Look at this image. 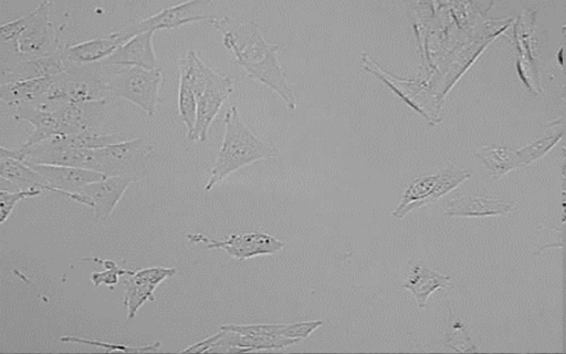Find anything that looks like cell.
<instances>
[{
	"label": "cell",
	"mask_w": 566,
	"mask_h": 354,
	"mask_svg": "<svg viewBox=\"0 0 566 354\" xmlns=\"http://www.w3.org/2000/svg\"><path fill=\"white\" fill-rule=\"evenodd\" d=\"M475 155L496 180L513 170L522 168L518 150L488 145V147L480 148Z\"/></svg>",
	"instance_id": "obj_23"
},
{
	"label": "cell",
	"mask_w": 566,
	"mask_h": 354,
	"mask_svg": "<svg viewBox=\"0 0 566 354\" xmlns=\"http://www.w3.org/2000/svg\"><path fill=\"white\" fill-rule=\"evenodd\" d=\"M209 23L223 34L224 46L233 52L248 78L264 83L278 93L290 109H296V97L288 85L286 71L277 59L280 45L268 43L253 22L244 24L228 17H214Z\"/></svg>",
	"instance_id": "obj_1"
},
{
	"label": "cell",
	"mask_w": 566,
	"mask_h": 354,
	"mask_svg": "<svg viewBox=\"0 0 566 354\" xmlns=\"http://www.w3.org/2000/svg\"><path fill=\"white\" fill-rule=\"evenodd\" d=\"M107 100L81 103H43L36 107L54 113L73 134L82 132H99L107 118Z\"/></svg>",
	"instance_id": "obj_11"
},
{
	"label": "cell",
	"mask_w": 566,
	"mask_h": 354,
	"mask_svg": "<svg viewBox=\"0 0 566 354\" xmlns=\"http://www.w3.org/2000/svg\"><path fill=\"white\" fill-rule=\"evenodd\" d=\"M26 164H28L31 169H34L44 176V179L54 193L90 208L93 206L91 200L85 194H81V191L85 189L87 185L98 182L102 180L103 177H106L98 172L72 168V166Z\"/></svg>",
	"instance_id": "obj_9"
},
{
	"label": "cell",
	"mask_w": 566,
	"mask_h": 354,
	"mask_svg": "<svg viewBox=\"0 0 566 354\" xmlns=\"http://www.w3.org/2000/svg\"><path fill=\"white\" fill-rule=\"evenodd\" d=\"M51 5V2L40 3L34 12L27 15V28L17 43L23 61L48 57L65 48L50 19Z\"/></svg>",
	"instance_id": "obj_7"
},
{
	"label": "cell",
	"mask_w": 566,
	"mask_h": 354,
	"mask_svg": "<svg viewBox=\"0 0 566 354\" xmlns=\"http://www.w3.org/2000/svg\"><path fill=\"white\" fill-rule=\"evenodd\" d=\"M186 238L188 242L204 244L208 249H223L230 257L239 260L276 255L286 246L276 237L259 232L234 234L223 241H216L202 234H187Z\"/></svg>",
	"instance_id": "obj_8"
},
{
	"label": "cell",
	"mask_w": 566,
	"mask_h": 354,
	"mask_svg": "<svg viewBox=\"0 0 566 354\" xmlns=\"http://www.w3.org/2000/svg\"><path fill=\"white\" fill-rule=\"evenodd\" d=\"M176 273V268L150 267L125 276L123 305L128 310V319L133 320L146 303H152L155 289Z\"/></svg>",
	"instance_id": "obj_12"
},
{
	"label": "cell",
	"mask_w": 566,
	"mask_h": 354,
	"mask_svg": "<svg viewBox=\"0 0 566 354\" xmlns=\"http://www.w3.org/2000/svg\"><path fill=\"white\" fill-rule=\"evenodd\" d=\"M101 77L109 93L136 104L149 117H154L164 80L163 69L102 66Z\"/></svg>",
	"instance_id": "obj_4"
},
{
	"label": "cell",
	"mask_w": 566,
	"mask_h": 354,
	"mask_svg": "<svg viewBox=\"0 0 566 354\" xmlns=\"http://www.w3.org/2000/svg\"><path fill=\"white\" fill-rule=\"evenodd\" d=\"M562 174L564 177V180H566V158L564 159L563 165H562Z\"/></svg>",
	"instance_id": "obj_32"
},
{
	"label": "cell",
	"mask_w": 566,
	"mask_h": 354,
	"mask_svg": "<svg viewBox=\"0 0 566 354\" xmlns=\"http://www.w3.org/2000/svg\"><path fill=\"white\" fill-rule=\"evenodd\" d=\"M17 121H25L34 127L33 134L30 135L25 148L34 147L41 142L58 137V135H70L72 131L61 123L54 113L41 110L36 107H27L14 112Z\"/></svg>",
	"instance_id": "obj_19"
},
{
	"label": "cell",
	"mask_w": 566,
	"mask_h": 354,
	"mask_svg": "<svg viewBox=\"0 0 566 354\" xmlns=\"http://www.w3.org/2000/svg\"><path fill=\"white\" fill-rule=\"evenodd\" d=\"M153 31L133 37L121 46L106 61L101 62L104 67H140L144 69H157V57L153 46Z\"/></svg>",
	"instance_id": "obj_15"
},
{
	"label": "cell",
	"mask_w": 566,
	"mask_h": 354,
	"mask_svg": "<svg viewBox=\"0 0 566 354\" xmlns=\"http://www.w3.org/2000/svg\"><path fill=\"white\" fill-rule=\"evenodd\" d=\"M220 328L246 336H283L286 325H227Z\"/></svg>",
	"instance_id": "obj_29"
},
{
	"label": "cell",
	"mask_w": 566,
	"mask_h": 354,
	"mask_svg": "<svg viewBox=\"0 0 566 354\" xmlns=\"http://www.w3.org/2000/svg\"><path fill=\"white\" fill-rule=\"evenodd\" d=\"M186 59L197 101V120L190 141L203 143L220 109L234 92L236 79L209 68L194 50L187 52Z\"/></svg>",
	"instance_id": "obj_3"
},
{
	"label": "cell",
	"mask_w": 566,
	"mask_h": 354,
	"mask_svg": "<svg viewBox=\"0 0 566 354\" xmlns=\"http://www.w3.org/2000/svg\"><path fill=\"white\" fill-rule=\"evenodd\" d=\"M450 286H452V277L439 274L423 264L411 263L410 275H408L402 287L411 291L417 307L424 309L427 306L428 298L436 290L446 289Z\"/></svg>",
	"instance_id": "obj_20"
},
{
	"label": "cell",
	"mask_w": 566,
	"mask_h": 354,
	"mask_svg": "<svg viewBox=\"0 0 566 354\" xmlns=\"http://www.w3.org/2000/svg\"><path fill=\"white\" fill-rule=\"evenodd\" d=\"M131 38L124 35L121 31L110 34L108 36L94 38L85 41V43L65 47L64 57L69 67H86L101 64L110 58L115 51Z\"/></svg>",
	"instance_id": "obj_13"
},
{
	"label": "cell",
	"mask_w": 566,
	"mask_h": 354,
	"mask_svg": "<svg viewBox=\"0 0 566 354\" xmlns=\"http://www.w3.org/2000/svg\"><path fill=\"white\" fill-rule=\"evenodd\" d=\"M54 78L33 79L2 83L0 100L10 110L38 107L45 101Z\"/></svg>",
	"instance_id": "obj_16"
},
{
	"label": "cell",
	"mask_w": 566,
	"mask_h": 354,
	"mask_svg": "<svg viewBox=\"0 0 566 354\" xmlns=\"http://www.w3.org/2000/svg\"><path fill=\"white\" fill-rule=\"evenodd\" d=\"M180 70V83H178V112L187 129V139L192 138L197 120V101L191 81L190 67L186 57L177 61Z\"/></svg>",
	"instance_id": "obj_22"
},
{
	"label": "cell",
	"mask_w": 566,
	"mask_h": 354,
	"mask_svg": "<svg viewBox=\"0 0 566 354\" xmlns=\"http://www.w3.org/2000/svg\"><path fill=\"white\" fill-rule=\"evenodd\" d=\"M277 156L278 149L257 138L241 120L238 109L233 107L226 113L222 148L217 155L205 191L213 190V187L225 177L246 165Z\"/></svg>",
	"instance_id": "obj_2"
},
{
	"label": "cell",
	"mask_w": 566,
	"mask_h": 354,
	"mask_svg": "<svg viewBox=\"0 0 566 354\" xmlns=\"http://www.w3.org/2000/svg\"><path fill=\"white\" fill-rule=\"evenodd\" d=\"M0 180L2 191L19 192L40 190L54 193L44 176L23 161L0 158Z\"/></svg>",
	"instance_id": "obj_17"
},
{
	"label": "cell",
	"mask_w": 566,
	"mask_h": 354,
	"mask_svg": "<svg viewBox=\"0 0 566 354\" xmlns=\"http://www.w3.org/2000/svg\"><path fill=\"white\" fill-rule=\"evenodd\" d=\"M561 207H562L561 222L562 224H565L566 223V191H563Z\"/></svg>",
	"instance_id": "obj_31"
},
{
	"label": "cell",
	"mask_w": 566,
	"mask_h": 354,
	"mask_svg": "<svg viewBox=\"0 0 566 354\" xmlns=\"http://www.w3.org/2000/svg\"><path fill=\"white\" fill-rule=\"evenodd\" d=\"M471 172L459 168L449 162L445 169L433 175L417 177L407 186L400 205L392 213L394 218L402 220L412 211L426 205L435 204L443 196L457 189V187L470 179Z\"/></svg>",
	"instance_id": "obj_6"
},
{
	"label": "cell",
	"mask_w": 566,
	"mask_h": 354,
	"mask_svg": "<svg viewBox=\"0 0 566 354\" xmlns=\"http://www.w3.org/2000/svg\"><path fill=\"white\" fill-rule=\"evenodd\" d=\"M563 138V131L558 133H553L548 135V137L541 138L533 143L527 145L520 150H518L521 165L527 166L533 162H536L543 158V156L549 153L555 145H557Z\"/></svg>",
	"instance_id": "obj_24"
},
{
	"label": "cell",
	"mask_w": 566,
	"mask_h": 354,
	"mask_svg": "<svg viewBox=\"0 0 566 354\" xmlns=\"http://www.w3.org/2000/svg\"><path fill=\"white\" fill-rule=\"evenodd\" d=\"M515 206L516 203L482 196H463L450 201L445 214L452 217L499 216L510 213Z\"/></svg>",
	"instance_id": "obj_21"
},
{
	"label": "cell",
	"mask_w": 566,
	"mask_h": 354,
	"mask_svg": "<svg viewBox=\"0 0 566 354\" xmlns=\"http://www.w3.org/2000/svg\"><path fill=\"white\" fill-rule=\"evenodd\" d=\"M212 2L209 0H192L182 4H176L161 10V12L142 20V22L128 26L121 30V33L128 35L131 39L140 34L148 33V31L162 29H177L187 24L202 22V20H211L213 16L201 13Z\"/></svg>",
	"instance_id": "obj_10"
},
{
	"label": "cell",
	"mask_w": 566,
	"mask_h": 354,
	"mask_svg": "<svg viewBox=\"0 0 566 354\" xmlns=\"http://www.w3.org/2000/svg\"><path fill=\"white\" fill-rule=\"evenodd\" d=\"M64 342H77V343H85V345L100 347L106 349L107 351H122V352H157L160 351L162 348V342L156 341L153 345L144 346V347H130V346H122V345H111L108 342H102L97 340H89V339H82L78 337H64L60 339Z\"/></svg>",
	"instance_id": "obj_28"
},
{
	"label": "cell",
	"mask_w": 566,
	"mask_h": 354,
	"mask_svg": "<svg viewBox=\"0 0 566 354\" xmlns=\"http://www.w3.org/2000/svg\"><path fill=\"white\" fill-rule=\"evenodd\" d=\"M83 260H91V262H96L106 267L104 272H96L91 275V283L94 289H97L102 285L113 288L120 283L121 276H128L133 273L132 270L122 268L117 263L113 262V260H103L96 257L83 258Z\"/></svg>",
	"instance_id": "obj_25"
},
{
	"label": "cell",
	"mask_w": 566,
	"mask_h": 354,
	"mask_svg": "<svg viewBox=\"0 0 566 354\" xmlns=\"http://www.w3.org/2000/svg\"><path fill=\"white\" fill-rule=\"evenodd\" d=\"M447 345L457 352H478V348L471 341L463 322L454 319L448 332Z\"/></svg>",
	"instance_id": "obj_26"
},
{
	"label": "cell",
	"mask_w": 566,
	"mask_h": 354,
	"mask_svg": "<svg viewBox=\"0 0 566 354\" xmlns=\"http://www.w3.org/2000/svg\"><path fill=\"white\" fill-rule=\"evenodd\" d=\"M134 183L125 177L106 176L89 184L81 191L91 200L94 216L100 221L108 220L130 185Z\"/></svg>",
	"instance_id": "obj_14"
},
{
	"label": "cell",
	"mask_w": 566,
	"mask_h": 354,
	"mask_svg": "<svg viewBox=\"0 0 566 354\" xmlns=\"http://www.w3.org/2000/svg\"><path fill=\"white\" fill-rule=\"evenodd\" d=\"M150 152V144L142 138L110 144L90 150L87 170L140 181L148 172Z\"/></svg>",
	"instance_id": "obj_5"
},
{
	"label": "cell",
	"mask_w": 566,
	"mask_h": 354,
	"mask_svg": "<svg viewBox=\"0 0 566 354\" xmlns=\"http://www.w3.org/2000/svg\"><path fill=\"white\" fill-rule=\"evenodd\" d=\"M323 325L322 320L298 322V324L286 325L283 336L291 339H307L311 333L319 329Z\"/></svg>",
	"instance_id": "obj_30"
},
{
	"label": "cell",
	"mask_w": 566,
	"mask_h": 354,
	"mask_svg": "<svg viewBox=\"0 0 566 354\" xmlns=\"http://www.w3.org/2000/svg\"><path fill=\"white\" fill-rule=\"evenodd\" d=\"M43 191L30 190L19 192L0 191V223L5 224L19 202L39 196Z\"/></svg>",
	"instance_id": "obj_27"
},
{
	"label": "cell",
	"mask_w": 566,
	"mask_h": 354,
	"mask_svg": "<svg viewBox=\"0 0 566 354\" xmlns=\"http://www.w3.org/2000/svg\"><path fill=\"white\" fill-rule=\"evenodd\" d=\"M64 49L48 57L24 60L19 62L14 68L2 71V79L5 80L3 83L55 78L65 74L67 65L64 57Z\"/></svg>",
	"instance_id": "obj_18"
}]
</instances>
